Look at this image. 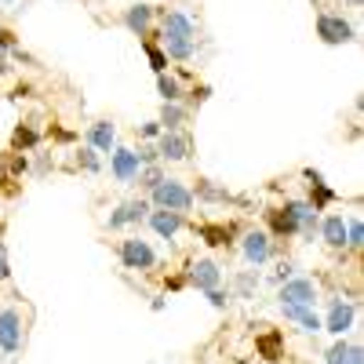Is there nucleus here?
I'll return each mask as SVG.
<instances>
[{"mask_svg":"<svg viewBox=\"0 0 364 364\" xmlns=\"http://www.w3.org/2000/svg\"><path fill=\"white\" fill-rule=\"evenodd\" d=\"M149 193H154V204L164 208V211H178V215H186V211L193 208V190H186L178 178H164L161 186H154Z\"/></svg>","mask_w":364,"mask_h":364,"instance_id":"obj_1","label":"nucleus"},{"mask_svg":"<svg viewBox=\"0 0 364 364\" xmlns=\"http://www.w3.org/2000/svg\"><path fill=\"white\" fill-rule=\"evenodd\" d=\"M120 262H124L128 269H154L157 266V255H154V248L146 245V240H139V237H128V240H120Z\"/></svg>","mask_w":364,"mask_h":364,"instance_id":"obj_2","label":"nucleus"},{"mask_svg":"<svg viewBox=\"0 0 364 364\" xmlns=\"http://www.w3.org/2000/svg\"><path fill=\"white\" fill-rule=\"evenodd\" d=\"M317 37L324 44H350L357 37V29L343 15H317Z\"/></svg>","mask_w":364,"mask_h":364,"instance_id":"obj_3","label":"nucleus"},{"mask_svg":"<svg viewBox=\"0 0 364 364\" xmlns=\"http://www.w3.org/2000/svg\"><path fill=\"white\" fill-rule=\"evenodd\" d=\"M281 302H295V306H314L317 302V284L310 277H288L281 284Z\"/></svg>","mask_w":364,"mask_h":364,"instance_id":"obj_4","label":"nucleus"},{"mask_svg":"<svg viewBox=\"0 0 364 364\" xmlns=\"http://www.w3.org/2000/svg\"><path fill=\"white\" fill-rule=\"evenodd\" d=\"M18 346H22V317L15 306H4L0 310V350L15 353Z\"/></svg>","mask_w":364,"mask_h":364,"instance_id":"obj_5","label":"nucleus"},{"mask_svg":"<svg viewBox=\"0 0 364 364\" xmlns=\"http://www.w3.org/2000/svg\"><path fill=\"white\" fill-rule=\"evenodd\" d=\"M353 317H357V306H353V302L336 299V302H331V310H328V317L321 321V328L331 331V336H346V331L353 328Z\"/></svg>","mask_w":364,"mask_h":364,"instance_id":"obj_6","label":"nucleus"},{"mask_svg":"<svg viewBox=\"0 0 364 364\" xmlns=\"http://www.w3.org/2000/svg\"><path fill=\"white\" fill-rule=\"evenodd\" d=\"M186 281L197 291H211V288L223 284V269H219V262H211V259H197V262H190V277Z\"/></svg>","mask_w":364,"mask_h":364,"instance_id":"obj_7","label":"nucleus"},{"mask_svg":"<svg viewBox=\"0 0 364 364\" xmlns=\"http://www.w3.org/2000/svg\"><path fill=\"white\" fill-rule=\"evenodd\" d=\"M139 168H142V161H139L135 149H113L109 154V171H113L117 182H135Z\"/></svg>","mask_w":364,"mask_h":364,"instance_id":"obj_8","label":"nucleus"},{"mask_svg":"<svg viewBox=\"0 0 364 364\" xmlns=\"http://www.w3.org/2000/svg\"><path fill=\"white\" fill-rule=\"evenodd\" d=\"M302 175H306V182H310V200H306V204H310L314 211H324L328 204H336V200H339V193H336V190L328 186V182H324V175H321V171L306 168V171H302Z\"/></svg>","mask_w":364,"mask_h":364,"instance_id":"obj_9","label":"nucleus"},{"mask_svg":"<svg viewBox=\"0 0 364 364\" xmlns=\"http://www.w3.org/2000/svg\"><path fill=\"white\" fill-rule=\"evenodd\" d=\"M161 29H164L168 41H193V33H197V26H193V18L186 11H168Z\"/></svg>","mask_w":364,"mask_h":364,"instance_id":"obj_10","label":"nucleus"},{"mask_svg":"<svg viewBox=\"0 0 364 364\" xmlns=\"http://www.w3.org/2000/svg\"><path fill=\"white\" fill-rule=\"evenodd\" d=\"M240 252H245V259H248L252 266H262V262L269 259V233H262V230L245 233V240H240Z\"/></svg>","mask_w":364,"mask_h":364,"instance_id":"obj_11","label":"nucleus"},{"mask_svg":"<svg viewBox=\"0 0 364 364\" xmlns=\"http://www.w3.org/2000/svg\"><path fill=\"white\" fill-rule=\"evenodd\" d=\"M233 233H237V226H230V223H200L197 226V237L204 240V245H211V248L233 245Z\"/></svg>","mask_w":364,"mask_h":364,"instance_id":"obj_12","label":"nucleus"},{"mask_svg":"<svg viewBox=\"0 0 364 364\" xmlns=\"http://www.w3.org/2000/svg\"><path fill=\"white\" fill-rule=\"evenodd\" d=\"M157 154H161V161H186L190 157V142L182 139L178 132H161Z\"/></svg>","mask_w":364,"mask_h":364,"instance_id":"obj_13","label":"nucleus"},{"mask_svg":"<svg viewBox=\"0 0 364 364\" xmlns=\"http://www.w3.org/2000/svg\"><path fill=\"white\" fill-rule=\"evenodd\" d=\"M87 146L99 149V154H113V149H117V128L109 124V120L91 124V128H87Z\"/></svg>","mask_w":364,"mask_h":364,"instance_id":"obj_14","label":"nucleus"},{"mask_svg":"<svg viewBox=\"0 0 364 364\" xmlns=\"http://www.w3.org/2000/svg\"><path fill=\"white\" fill-rule=\"evenodd\" d=\"M146 211H149V204L146 200H128V204H120L113 215H109V230H120V226H128V223H142L146 219Z\"/></svg>","mask_w":364,"mask_h":364,"instance_id":"obj_15","label":"nucleus"},{"mask_svg":"<svg viewBox=\"0 0 364 364\" xmlns=\"http://www.w3.org/2000/svg\"><path fill=\"white\" fill-rule=\"evenodd\" d=\"M149 22H154V8H149V4H132L128 11H124V26L132 29V33L135 37H149Z\"/></svg>","mask_w":364,"mask_h":364,"instance_id":"obj_16","label":"nucleus"},{"mask_svg":"<svg viewBox=\"0 0 364 364\" xmlns=\"http://www.w3.org/2000/svg\"><path fill=\"white\" fill-rule=\"evenodd\" d=\"M266 219H269V233H273V237H295V233H299V223H295V215H291L288 208L266 211Z\"/></svg>","mask_w":364,"mask_h":364,"instance_id":"obj_17","label":"nucleus"},{"mask_svg":"<svg viewBox=\"0 0 364 364\" xmlns=\"http://www.w3.org/2000/svg\"><path fill=\"white\" fill-rule=\"evenodd\" d=\"M317 230H321V237H324L328 248H346V219H343V215H328Z\"/></svg>","mask_w":364,"mask_h":364,"instance_id":"obj_18","label":"nucleus"},{"mask_svg":"<svg viewBox=\"0 0 364 364\" xmlns=\"http://www.w3.org/2000/svg\"><path fill=\"white\" fill-rule=\"evenodd\" d=\"M255 350H259V357L262 360H281L284 357V336H281V331H262V336L255 339Z\"/></svg>","mask_w":364,"mask_h":364,"instance_id":"obj_19","label":"nucleus"},{"mask_svg":"<svg viewBox=\"0 0 364 364\" xmlns=\"http://www.w3.org/2000/svg\"><path fill=\"white\" fill-rule=\"evenodd\" d=\"M281 310L288 321L302 324V331H321V317L314 314V306H295V302H281Z\"/></svg>","mask_w":364,"mask_h":364,"instance_id":"obj_20","label":"nucleus"},{"mask_svg":"<svg viewBox=\"0 0 364 364\" xmlns=\"http://www.w3.org/2000/svg\"><path fill=\"white\" fill-rule=\"evenodd\" d=\"M149 226H154V233H161L164 240H171L178 230H182V215L178 211H154V215H149Z\"/></svg>","mask_w":364,"mask_h":364,"instance_id":"obj_21","label":"nucleus"},{"mask_svg":"<svg viewBox=\"0 0 364 364\" xmlns=\"http://www.w3.org/2000/svg\"><path fill=\"white\" fill-rule=\"evenodd\" d=\"M324 364H364V353H360V346L357 343H336L328 353H324Z\"/></svg>","mask_w":364,"mask_h":364,"instance_id":"obj_22","label":"nucleus"},{"mask_svg":"<svg viewBox=\"0 0 364 364\" xmlns=\"http://www.w3.org/2000/svg\"><path fill=\"white\" fill-rule=\"evenodd\" d=\"M182 124H186V109H182L178 102H164V109H161V128H164V132H178Z\"/></svg>","mask_w":364,"mask_h":364,"instance_id":"obj_23","label":"nucleus"},{"mask_svg":"<svg viewBox=\"0 0 364 364\" xmlns=\"http://www.w3.org/2000/svg\"><path fill=\"white\" fill-rule=\"evenodd\" d=\"M157 95H161L164 102H178V99H182V87H178V80H175V77L157 73Z\"/></svg>","mask_w":364,"mask_h":364,"instance_id":"obj_24","label":"nucleus"},{"mask_svg":"<svg viewBox=\"0 0 364 364\" xmlns=\"http://www.w3.org/2000/svg\"><path fill=\"white\" fill-rule=\"evenodd\" d=\"M142 48H146V58H149V66H154V73H168V55H164V48H157L154 41H142Z\"/></svg>","mask_w":364,"mask_h":364,"instance_id":"obj_25","label":"nucleus"},{"mask_svg":"<svg viewBox=\"0 0 364 364\" xmlns=\"http://www.w3.org/2000/svg\"><path fill=\"white\" fill-rule=\"evenodd\" d=\"M164 55H168V63L171 58L175 63H186V58H193V41H168Z\"/></svg>","mask_w":364,"mask_h":364,"instance_id":"obj_26","label":"nucleus"},{"mask_svg":"<svg viewBox=\"0 0 364 364\" xmlns=\"http://www.w3.org/2000/svg\"><path fill=\"white\" fill-rule=\"evenodd\" d=\"M11 142H15V149H37V142H41V135L33 132V128H15V135H11Z\"/></svg>","mask_w":364,"mask_h":364,"instance_id":"obj_27","label":"nucleus"},{"mask_svg":"<svg viewBox=\"0 0 364 364\" xmlns=\"http://www.w3.org/2000/svg\"><path fill=\"white\" fill-rule=\"evenodd\" d=\"M139 182H142L146 190H154V186H161V182H164V175H161L157 164H142L139 168Z\"/></svg>","mask_w":364,"mask_h":364,"instance_id":"obj_28","label":"nucleus"},{"mask_svg":"<svg viewBox=\"0 0 364 364\" xmlns=\"http://www.w3.org/2000/svg\"><path fill=\"white\" fill-rule=\"evenodd\" d=\"M364 245V226L360 219H346V248H360Z\"/></svg>","mask_w":364,"mask_h":364,"instance_id":"obj_29","label":"nucleus"},{"mask_svg":"<svg viewBox=\"0 0 364 364\" xmlns=\"http://www.w3.org/2000/svg\"><path fill=\"white\" fill-rule=\"evenodd\" d=\"M197 197H204V200H230V193H226V190H219V186H211L208 178H200V182H197Z\"/></svg>","mask_w":364,"mask_h":364,"instance_id":"obj_30","label":"nucleus"},{"mask_svg":"<svg viewBox=\"0 0 364 364\" xmlns=\"http://www.w3.org/2000/svg\"><path fill=\"white\" fill-rule=\"evenodd\" d=\"M255 284H259L255 269H252V273H240V277H237V295H240V299H248V295L255 291Z\"/></svg>","mask_w":364,"mask_h":364,"instance_id":"obj_31","label":"nucleus"},{"mask_svg":"<svg viewBox=\"0 0 364 364\" xmlns=\"http://www.w3.org/2000/svg\"><path fill=\"white\" fill-rule=\"evenodd\" d=\"M204 295H208V302H211L215 310H226V306H230V299H233V295L223 291V288H211V291H204Z\"/></svg>","mask_w":364,"mask_h":364,"instance_id":"obj_32","label":"nucleus"},{"mask_svg":"<svg viewBox=\"0 0 364 364\" xmlns=\"http://www.w3.org/2000/svg\"><path fill=\"white\" fill-rule=\"evenodd\" d=\"M80 164H84L87 171H99V157H95V149H91V146L80 149Z\"/></svg>","mask_w":364,"mask_h":364,"instance_id":"obj_33","label":"nucleus"},{"mask_svg":"<svg viewBox=\"0 0 364 364\" xmlns=\"http://www.w3.org/2000/svg\"><path fill=\"white\" fill-rule=\"evenodd\" d=\"M161 132H164V128H161V120H149V124H142V128H139V135H142V139H161Z\"/></svg>","mask_w":364,"mask_h":364,"instance_id":"obj_34","label":"nucleus"},{"mask_svg":"<svg viewBox=\"0 0 364 364\" xmlns=\"http://www.w3.org/2000/svg\"><path fill=\"white\" fill-rule=\"evenodd\" d=\"M0 51H15V33L11 29H0Z\"/></svg>","mask_w":364,"mask_h":364,"instance_id":"obj_35","label":"nucleus"},{"mask_svg":"<svg viewBox=\"0 0 364 364\" xmlns=\"http://www.w3.org/2000/svg\"><path fill=\"white\" fill-rule=\"evenodd\" d=\"M11 277V266H8V252H4V245H0V281H8Z\"/></svg>","mask_w":364,"mask_h":364,"instance_id":"obj_36","label":"nucleus"},{"mask_svg":"<svg viewBox=\"0 0 364 364\" xmlns=\"http://www.w3.org/2000/svg\"><path fill=\"white\" fill-rule=\"evenodd\" d=\"M288 277H295V266H291V262H281V266H277V281L284 284Z\"/></svg>","mask_w":364,"mask_h":364,"instance_id":"obj_37","label":"nucleus"},{"mask_svg":"<svg viewBox=\"0 0 364 364\" xmlns=\"http://www.w3.org/2000/svg\"><path fill=\"white\" fill-rule=\"evenodd\" d=\"M208 99H211V87H208V84L193 87V102H208Z\"/></svg>","mask_w":364,"mask_h":364,"instance_id":"obj_38","label":"nucleus"},{"mask_svg":"<svg viewBox=\"0 0 364 364\" xmlns=\"http://www.w3.org/2000/svg\"><path fill=\"white\" fill-rule=\"evenodd\" d=\"M11 171H15V175H18V171H26V157H22V154L11 161Z\"/></svg>","mask_w":364,"mask_h":364,"instance_id":"obj_39","label":"nucleus"},{"mask_svg":"<svg viewBox=\"0 0 364 364\" xmlns=\"http://www.w3.org/2000/svg\"><path fill=\"white\" fill-rule=\"evenodd\" d=\"M182 284H186V277H171V281H168V288H171V291H178Z\"/></svg>","mask_w":364,"mask_h":364,"instance_id":"obj_40","label":"nucleus"},{"mask_svg":"<svg viewBox=\"0 0 364 364\" xmlns=\"http://www.w3.org/2000/svg\"><path fill=\"white\" fill-rule=\"evenodd\" d=\"M4 175H8V168H0V182H4Z\"/></svg>","mask_w":364,"mask_h":364,"instance_id":"obj_41","label":"nucleus"},{"mask_svg":"<svg viewBox=\"0 0 364 364\" xmlns=\"http://www.w3.org/2000/svg\"><path fill=\"white\" fill-rule=\"evenodd\" d=\"M346 4H353V8H360V0H346Z\"/></svg>","mask_w":364,"mask_h":364,"instance_id":"obj_42","label":"nucleus"},{"mask_svg":"<svg viewBox=\"0 0 364 364\" xmlns=\"http://www.w3.org/2000/svg\"><path fill=\"white\" fill-rule=\"evenodd\" d=\"M4 4H15V0H4Z\"/></svg>","mask_w":364,"mask_h":364,"instance_id":"obj_43","label":"nucleus"}]
</instances>
